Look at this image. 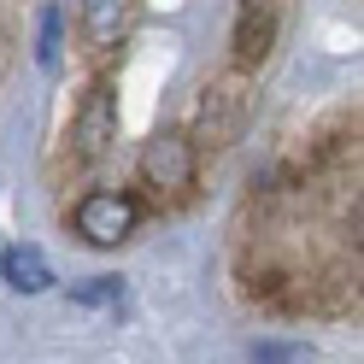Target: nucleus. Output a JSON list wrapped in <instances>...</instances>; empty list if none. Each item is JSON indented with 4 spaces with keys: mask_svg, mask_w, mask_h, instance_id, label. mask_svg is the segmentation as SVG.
<instances>
[{
    "mask_svg": "<svg viewBox=\"0 0 364 364\" xmlns=\"http://www.w3.org/2000/svg\"><path fill=\"white\" fill-rule=\"evenodd\" d=\"M135 223H141V206L124 188H95V194L77 200V235L88 247H118V241L135 235Z\"/></svg>",
    "mask_w": 364,
    "mask_h": 364,
    "instance_id": "1",
    "label": "nucleus"
},
{
    "mask_svg": "<svg viewBox=\"0 0 364 364\" xmlns=\"http://www.w3.org/2000/svg\"><path fill=\"white\" fill-rule=\"evenodd\" d=\"M141 182L159 194H182L194 182V141L182 129H159L141 141Z\"/></svg>",
    "mask_w": 364,
    "mask_h": 364,
    "instance_id": "2",
    "label": "nucleus"
},
{
    "mask_svg": "<svg viewBox=\"0 0 364 364\" xmlns=\"http://www.w3.org/2000/svg\"><path fill=\"white\" fill-rule=\"evenodd\" d=\"M241 118H247V95H241V77H223L206 88V100H200V141H212V147H230L235 135H241Z\"/></svg>",
    "mask_w": 364,
    "mask_h": 364,
    "instance_id": "3",
    "label": "nucleus"
},
{
    "mask_svg": "<svg viewBox=\"0 0 364 364\" xmlns=\"http://www.w3.org/2000/svg\"><path fill=\"white\" fill-rule=\"evenodd\" d=\"M112 135H118V95H112V82H95L88 100H82V112H77V124H71L77 159H100Z\"/></svg>",
    "mask_w": 364,
    "mask_h": 364,
    "instance_id": "4",
    "label": "nucleus"
},
{
    "mask_svg": "<svg viewBox=\"0 0 364 364\" xmlns=\"http://www.w3.org/2000/svg\"><path fill=\"white\" fill-rule=\"evenodd\" d=\"M270 48H277V6H270V0H247L241 24H235V71L264 65Z\"/></svg>",
    "mask_w": 364,
    "mask_h": 364,
    "instance_id": "5",
    "label": "nucleus"
},
{
    "mask_svg": "<svg viewBox=\"0 0 364 364\" xmlns=\"http://www.w3.org/2000/svg\"><path fill=\"white\" fill-rule=\"evenodd\" d=\"M0 282L18 288V294H48V288H53V264L41 259V247L18 241V247L0 253Z\"/></svg>",
    "mask_w": 364,
    "mask_h": 364,
    "instance_id": "6",
    "label": "nucleus"
},
{
    "mask_svg": "<svg viewBox=\"0 0 364 364\" xmlns=\"http://www.w3.org/2000/svg\"><path fill=\"white\" fill-rule=\"evenodd\" d=\"M129 18H135V0H82V36H88V48H118L124 30H129Z\"/></svg>",
    "mask_w": 364,
    "mask_h": 364,
    "instance_id": "7",
    "label": "nucleus"
},
{
    "mask_svg": "<svg viewBox=\"0 0 364 364\" xmlns=\"http://www.w3.org/2000/svg\"><path fill=\"white\" fill-rule=\"evenodd\" d=\"M71 300H77V306H118V300H124V282H118V277H88V282L71 288Z\"/></svg>",
    "mask_w": 364,
    "mask_h": 364,
    "instance_id": "8",
    "label": "nucleus"
},
{
    "mask_svg": "<svg viewBox=\"0 0 364 364\" xmlns=\"http://www.w3.org/2000/svg\"><path fill=\"white\" fill-rule=\"evenodd\" d=\"M311 353L306 347H282V341H259L253 347V364H306Z\"/></svg>",
    "mask_w": 364,
    "mask_h": 364,
    "instance_id": "9",
    "label": "nucleus"
},
{
    "mask_svg": "<svg viewBox=\"0 0 364 364\" xmlns=\"http://www.w3.org/2000/svg\"><path fill=\"white\" fill-rule=\"evenodd\" d=\"M59 59V12L41 18V65H53Z\"/></svg>",
    "mask_w": 364,
    "mask_h": 364,
    "instance_id": "10",
    "label": "nucleus"
},
{
    "mask_svg": "<svg viewBox=\"0 0 364 364\" xmlns=\"http://www.w3.org/2000/svg\"><path fill=\"white\" fill-rule=\"evenodd\" d=\"M241 6H247V0H241Z\"/></svg>",
    "mask_w": 364,
    "mask_h": 364,
    "instance_id": "11",
    "label": "nucleus"
}]
</instances>
